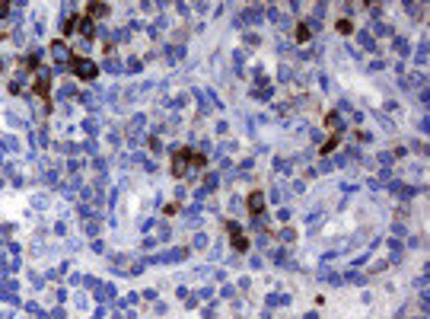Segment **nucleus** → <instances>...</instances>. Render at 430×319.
<instances>
[{"label":"nucleus","instance_id":"4be33fe9","mask_svg":"<svg viewBox=\"0 0 430 319\" xmlns=\"http://www.w3.org/2000/svg\"><path fill=\"white\" fill-rule=\"evenodd\" d=\"M414 287L421 291V294H427V275H421V278H417V281H414Z\"/></svg>","mask_w":430,"mask_h":319},{"label":"nucleus","instance_id":"412c9836","mask_svg":"<svg viewBox=\"0 0 430 319\" xmlns=\"http://www.w3.org/2000/svg\"><path fill=\"white\" fill-rule=\"evenodd\" d=\"M112 294H115V291H112L109 284H105V287H99V300H112Z\"/></svg>","mask_w":430,"mask_h":319},{"label":"nucleus","instance_id":"aec40b11","mask_svg":"<svg viewBox=\"0 0 430 319\" xmlns=\"http://www.w3.org/2000/svg\"><path fill=\"white\" fill-rule=\"evenodd\" d=\"M204 188H207V192H210V188H217V172H210L207 179H204Z\"/></svg>","mask_w":430,"mask_h":319},{"label":"nucleus","instance_id":"5701e85b","mask_svg":"<svg viewBox=\"0 0 430 319\" xmlns=\"http://www.w3.org/2000/svg\"><path fill=\"white\" fill-rule=\"evenodd\" d=\"M102 67H105V70H112V74H118V70H121V67H118V61H115V57H109V61H105Z\"/></svg>","mask_w":430,"mask_h":319},{"label":"nucleus","instance_id":"9d476101","mask_svg":"<svg viewBox=\"0 0 430 319\" xmlns=\"http://www.w3.org/2000/svg\"><path fill=\"white\" fill-rule=\"evenodd\" d=\"M357 39H360V48L376 51V39H373V32H357Z\"/></svg>","mask_w":430,"mask_h":319},{"label":"nucleus","instance_id":"f257e3e1","mask_svg":"<svg viewBox=\"0 0 430 319\" xmlns=\"http://www.w3.org/2000/svg\"><path fill=\"white\" fill-rule=\"evenodd\" d=\"M51 57H54V70H67V67H74V57L77 54H70V48L64 42H51Z\"/></svg>","mask_w":430,"mask_h":319},{"label":"nucleus","instance_id":"6ab92c4d","mask_svg":"<svg viewBox=\"0 0 430 319\" xmlns=\"http://www.w3.org/2000/svg\"><path fill=\"white\" fill-rule=\"evenodd\" d=\"M319 223H322V214H319V211H313V214L306 217V227H319Z\"/></svg>","mask_w":430,"mask_h":319},{"label":"nucleus","instance_id":"9b49d317","mask_svg":"<svg viewBox=\"0 0 430 319\" xmlns=\"http://www.w3.org/2000/svg\"><path fill=\"white\" fill-rule=\"evenodd\" d=\"M233 249H236V252H245V249H249V236L233 233Z\"/></svg>","mask_w":430,"mask_h":319},{"label":"nucleus","instance_id":"f3484780","mask_svg":"<svg viewBox=\"0 0 430 319\" xmlns=\"http://www.w3.org/2000/svg\"><path fill=\"white\" fill-rule=\"evenodd\" d=\"M334 147H338V134H331V137L325 140V144H322V153H331Z\"/></svg>","mask_w":430,"mask_h":319},{"label":"nucleus","instance_id":"dca6fc26","mask_svg":"<svg viewBox=\"0 0 430 319\" xmlns=\"http://www.w3.org/2000/svg\"><path fill=\"white\" fill-rule=\"evenodd\" d=\"M427 64V42H421V48H417V67Z\"/></svg>","mask_w":430,"mask_h":319},{"label":"nucleus","instance_id":"0eeeda50","mask_svg":"<svg viewBox=\"0 0 430 319\" xmlns=\"http://www.w3.org/2000/svg\"><path fill=\"white\" fill-rule=\"evenodd\" d=\"M86 13H89V19H102V16L112 13V7H109V4H89Z\"/></svg>","mask_w":430,"mask_h":319},{"label":"nucleus","instance_id":"7ed1b4c3","mask_svg":"<svg viewBox=\"0 0 430 319\" xmlns=\"http://www.w3.org/2000/svg\"><path fill=\"white\" fill-rule=\"evenodd\" d=\"M32 90L39 93L42 99H48V96H51V70H39V74H35V83H32Z\"/></svg>","mask_w":430,"mask_h":319},{"label":"nucleus","instance_id":"f03ea898","mask_svg":"<svg viewBox=\"0 0 430 319\" xmlns=\"http://www.w3.org/2000/svg\"><path fill=\"white\" fill-rule=\"evenodd\" d=\"M74 74H77L80 80H86V83H89V80L99 77V64L89 61V57H74Z\"/></svg>","mask_w":430,"mask_h":319},{"label":"nucleus","instance_id":"a211bd4d","mask_svg":"<svg viewBox=\"0 0 430 319\" xmlns=\"http://www.w3.org/2000/svg\"><path fill=\"white\" fill-rule=\"evenodd\" d=\"M392 45H395V51H398V54H408V51H411V45L405 42V39H395Z\"/></svg>","mask_w":430,"mask_h":319},{"label":"nucleus","instance_id":"2eb2a0df","mask_svg":"<svg viewBox=\"0 0 430 319\" xmlns=\"http://www.w3.org/2000/svg\"><path fill=\"white\" fill-rule=\"evenodd\" d=\"M373 32L379 35V39H392V29H389V26H382V22H376V26H373Z\"/></svg>","mask_w":430,"mask_h":319},{"label":"nucleus","instance_id":"39448f33","mask_svg":"<svg viewBox=\"0 0 430 319\" xmlns=\"http://www.w3.org/2000/svg\"><path fill=\"white\" fill-rule=\"evenodd\" d=\"M188 172V150H175L172 157V176H185Z\"/></svg>","mask_w":430,"mask_h":319},{"label":"nucleus","instance_id":"ddd939ff","mask_svg":"<svg viewBox=\"0 0 430 319\" xmlns=\"http://www.w3.org/2000/svg\"><path fill=\"white\" fill-rule=\"evenodd\" d=\"M74 29H77V16H67V19L61 22V32H64V35H70Z\"/></svg>","mask_w":430,"mask_h":319},{"label":"nucleus","instance_id":"20e7f679","mask_svg":"<svg viewBox=\"0 0 430 319\" xmlns=\"http://www.w3.org/2000/svg\"><path fill=\"white\" fill-rule=\"evenodd\" d=\"M77 32L83 35V42H93L96 35H99V29H96V22L89 16H77Z\"/></svg>","mask_w":430,"mask_h":319},{"label":"nucleus","instance_id":"f8f14e48","mask_svg":"<svg viewBox=\"0 0 430 319\" xmlns=\"http://www.w3.org/2000/svg\"><path fill=\"white\" fill-rule=\"evenodd\" d=\"M334 29H338L341 35H354V22L351 19H338V22H334Z\"/></svg>","mask_w":430,"mask_h":319},{"label":"nucleus","instance_id":"bb28decb","mask_svg":"<svg viewBox=\"0 0 430 319\" xmlns=\"http://www.w3.org/2000/svg\"><path fill=\"white\" fill-rule=\"evenodd\" d=\"M303 319H319V316H316V313H306V316H303Z\"/></svg>","mask_w":430,"mask_h":319},{"label":"nucleus","instance_id":"4468645a","mask_svg":"<svg viewBox=\"0 0 430 319\" xmlns=\"http://www.w3.org/2000/svg\"><path fill=\"white\" fill-rule=\"evenodd\" d=\"M309 35L313 32L306 29V22H300V26H296V42H309Z\"/></svg>","mask_w":430,"mask_h":319},{"label":"nucleus","instance_id":"423d86ee","mask_svg":"<svg viewBox=\"0 0 430 319\" xmlns=\"http://www.w3.org/2000/svg\"><path fill=\"white\" fill-rule=\"evenodd\" d=\"M325 128H328L331 134H341V128H344V118H341L338 112H328V115H325Z\"/></svg>","mask_w":430,"mask_h":319},{"label":"nucleus","instance_id":"393cba45","mask_svg":"<svg viewBox=\"0 0 430 319\" xmlns=\"http://www.w3.org/2000/svg\"><path fill=\"white\" fill-rule=\"evenodd\" d=\"M258 42H261V39H258L255 32H245V45H258Z\"/></svg>","mask_w":430,"mask_h":319},{"label":"nucleus","instance_id":"cd10ccee","mask_svg":"<svg viewBox=\"0 0 430 319\" xmlns=\"http://www.w3.org/2000/svg\"><path fill=\"white\" fill-rule=\"evenodd\" d=\"M0 70H4V61H0Z\"/></svg>","mask_w":430,"mask_h":319},{"label":"nucleus","instance_id":"1a4fd4ad","mask_svg":"<svg viewBox=\"0 0 430 319\" xmlns=\"http://www.w3.org/2000/svg\"><path fill=\"white\" fill-rule=\"evenodd\" d=\"M185 252H188V249H169L166 255H160L157 262H182V258H185Z\"/></svg>","mask_w":430,"mask_h":319},{"label":"nucleus","instance_id":"6e6552de","mask_svg":"<svg viewBox=\"0 0 430 319\" xmlns=\"http://www.w3.org/2000/svg\"><path fill=\"white\" fill-rule=\"evenodd\" d=\"M245 205H249V211H252V217H255V214H261V208H265V195H261V192H252Z\"/></svg>","mask_w":430,"mask_h":319},{"label":"nucleus","instance_id":"b1692460","mask_svg":"<svg viewBox=\"0 0 430 319\" xmlns=\"http://www.w3.org/2000/svg\"><path fill=\"white\" fill-rule=\"evenodd\" d=\"M281 240H284V243H293L296 233H293V230H281Z\"/></svg>","mask_w":430,"mask_h":319},{"label":"nucleus","instance_id":"a878e982","mask_svg":"<svg viewBox=\"0 0 430 319\" xmlns=\"http://www.w3.org/2000/svg\"><path fill=\"white\" fill-rule=\"evenodd\" d=\"M414 150H417V153H421V157H424V153H427V144H424V140H414Z\"/></svg>","mask_w":430,"mask_h":319}]
</instances>
